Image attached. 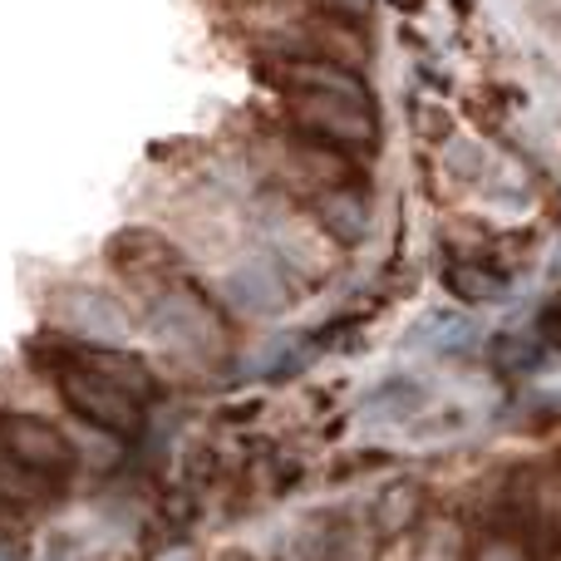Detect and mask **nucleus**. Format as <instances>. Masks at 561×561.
I'll return each instance as SVG.
<instances>
[{"instance_id": "nucleus-7", "label": "nucleus", "mask_w": 561, "mask_h": 561, "mask_svg": "<svg viewBox=\"0 0 561 561\" xmlns=\"http://www.w3.org/2000/svg\"><path fill=\"white\" fill-rule=\"evenodd\" d=\"M227 300L247 316H276V310H286V280L272 262L256 256V262H242L227 276Z\"/></svg>"}, {"instance_id": "nucleus-15", "label": "nucleus", "mask_w": 561, "mask_h": 561, "mask_svg": "<svg viewBox=\"0 0 561 561\" xmlns=\"http://www.w3.org/2000/svg\"><path fill=\"white\" fill-rule=\"evenodd\" d=\"M537 340H542V350L547 345L561 350V300H547V306L537 310Z\"/></svg>"}, {"instance_id": "nucleus-14", "label": "nucleus", "mask_w": 561, "mask_h": 561, "mask_svg": "<svg viewBox=\"0 0 561 561\" xmlns=\"http://www.w3.org/2000/svg\"><path fill=\"white\" fill-rule=\"evenodd\" d=\"M468 561H533V552L517 537H483V542H473Z\"/></svg>"}, {"instance_id": "nucleus-2", "label": "nucleus", "mask_w": 561, "mask_h": 561, "mask_svg": "<svg viewBox=\"0 0 561 561\" xmlns=\"http://www.w3.org/2000/svg\"><path fill=\"white\" fill-rule=\"evenodd\" d=\"M0 444L20 458L35 478L45 483L65 488L79 468V448L65 428H55L49 419H35V414H0Z\"/></svg>"}, {"instance_id": "nucleus-6", "label": "nucleus", "mask_w": 561, "mask_h": 561, "mask_svg": "<svg viewBox=\"0 0 561 561\" xmlns=\"http://www.w3.org/2000/svg\"><path fill=\"white\" fill-rule=\"evenodd\" d=\"M148 330H153L163 345H207L217 340V316L197 290H163L148 310Z\"/></svg>"}, {"instance_id": "nucleus-4", "label": "nucleus", "mask_w": 561, "mask_h": 561, "mask_svg": "<svg viewBox=\"0 0 561 561\" xmlns=\"http://www.w3.org/2000/svg\"><path fill=\"white\" fill-rule=\"evenodd\" d=\"M55 316L65 320L75 335L94 340V345H114V340H124L128 330H134V320H128V310L118 306L108 290H94V286H65L55 290Z\"/></svg>"}, {"instance_id": "nucleus-21", "label": "nucleus", "mask_w": 561, "mask_h": 561, "mask_svg": "<svg viewBox=\"0 0 561 561\" xmlns=\"http://www.w3.org/2000/svg\"><path fill=\"white\" fill-rule=\"evenodd\" d=\"M0 517H5V503H0Z\"/></svg>"}, {"instance_id": "nucleus-17", "label": "nucleus", "mask_w": 561, "mask_h": 561, "mask_svg": "<svg viewBox=\"0 0 561 561\" xmlns=\"http://www.w3.org/2000/svg\"><path fill=\"white\" fill-rule=\"evenodd\" d=\"M153 561H197V557H193V547H183V542H173V547H163V552H158Z\"/></svg>"}, {"instance_id": "nucleus-3", "label": "nucleus", "mask_w": 561, "mask_h": 561, "mask_svg": "<svg viewBox=\"0 0 561 561\" xmlns=\"http://www.w3.org/2000/svg\"><path fill=\"white\" fill-rule=\"evenodd\" d=\"M290 108H296V124L306 128L316 144L325 148H355V153H375V108L365 104H350V99H330V94H300L290 99Z\"/></svg>"}, {"instance_id": "nucleus-16", "label": "nucleus", "mask_w": 561, "mask_h": 561, "mask_svg": "<svg viewBox=\"0 0 561 561\" xmlns=\"http://www.w3.org/2000/svg\"><path fill=\"white\" fill-rule=\"evenodd\" d=\"M335 15H345V20H365L369 15V0H325Z\"/></svg>"}, {"instance_id": "nucleus-20", "label": "nucleus", "mask_w": 561, "mask_h": 561, "mask_svg": "<svg viewBox=\"0 0 561 561\" xmlns=\"http://www.w3.org/2000/svg\"><path fill=\"white\" fill-rule=\"evenodd\" d=\"M222 561H247V557H222Z\"/></svg>"}, {"instance_id": "nucleus-1", "label": "nucleus", "mask_w": 561, "mask_h": 561, "mask_svg": "<svg viewBox=\"0 0 561 561\" xmlns=\"http://www.w3.org/2000/svg\"><path fill=\"white\" fill-rule=\"evenodd\" d=\"M55 385H59V399H65V404L84 419V424L108 428V434H118V438L138 434V424H144V404H138V399L128 394L118 379H108L104 369L84 365V359L59 355Z\"/></svg>"}, {"instance_id": "nucleus-10", "label": "nucleus", "mask_w": 561, "mask_h": 561, "mask_svg": "<svg viewBox=\"0 0 561 561\" xmlns=\"http://www.w3.org/2000/svg\"><path fill=\"white\" fill-rule=\"evenodd\" d=\"M419 513H424V488L409 483V478H399V483H389L385 493L375 497V527L379 537H404L409 527L419 523Z\"/></svg>"}, {"instance_id": "nucleus-9", "label": "nucleus", "mask_w": 561, "mask_h": 561, "mask_svg": "<svg viewBox=\"0 0 561 561\" xmlns=\"http://www.w3.org/2000/svg\"><path fill=\"white\" fill-rule=\"evenodd\" d=\"M478 335H483V330H478L473 316H463V310H438V316L419 320L409 340H414L419 350H434V355H463V350H473Z\"/></svg>"}, {"instance_id": "nucleus-18", "label": "nucleus", "mask_w": 561, "mask_h": 561, "mask_svg": "<svg viewBox=\"0 0 561 561\" xmlns=\"http://www.w3.org/2000/svg\"><path fill=\"white\" fill-rule=\"evenodd\" d=\"M0 561H25V547L10 542V537H0Z\"/></svg>"}, {"instance_id": "nucleus-5", "label": "nucleus", "mask_w": 561, "mask_h": 561, "mask_svg": "<svg viewBox=\"0 0 561 561\" xmlns=\"http://www.w3.org/2000/svg\"><path fill=\"white\" fill-rule=\"evenodd\" d=\"M272 79L286 89L290 99H300V94H330V99H350V104L375 108L365 79H359L355 69L335 65V59H280V65L272 69Z\"/></svg>"}, {"instance_id": "nucleus-8", "label": "nucleus", "mask_w": 561, "mask_h": 561, "mask_svg": "<svg viewBox=\"0 0 561 561\" xmlns=\"http://www.w3.org/2000/svg\"><path fill=\"white\" fill-rule=\"evenodd\" d=\"M316 217H320V227H325L335 242H345V247H355L359 237H365V227H369V207H365V197H359L355 187H330V193H320L316 197Z\"/></svg>"}, {"instance_id": "nucleus-13", "label": "nucleus", "mask_w": 561, "mask_h": 561, "mask_svg": "<svg viewBox=\"0 0 561 561\" xmlns=\"http://www.w3.org/2000/svg\"><path fill=\"white\" fill-rule=\"evenodd\" d=\"M493 365L503 375H527L542 365V340H523V335H497L493 340Z\"/></svg>"}, {"instance_id": "nucleus-11", "label": "nucleus", "mask_w": 561, "mask_h": 561, "mask_svg": "<svg viewBox=\"0 0 561 561\" xmlns=\"http://www.w3.org/2000/svg\"><path fill=\"white\" fill-rule=\"evenodd\" d=\"M444 286L454 300H463V306H488V300L503 296L507 276H497L493 266H473V262H458L444 272Z\"/></svg>"}, {"instance_id": "nucleus-12", "label": "nucleus", "mask_w": 561, "mask_h": 561, "mask_svg": "<svg viewBox=\"0 0 561 561\" xmlns=\"http://www.w3.org/2000/svg\"><path fill=\"white\" fill-rule=\"evenodd\" d=\"M428 404V389L419 379H385L379 389H369L365 409H385V414H414Z\"/></svg>"}, {"instance_id": "nucleus-19", "label": "nucleus", "mask_w": 561, "mask_h": 561, "mask_svg": "<svg viewBox=\"0 0 561 561\" xmlns=\"http://www.w3.org/2000/svg\"><path fill=\"white\" fill-rule=\"evenodd\" d=\"M394 5L399 10H414V5H424V0H394Z\"/></svg>"}]
</instances>
